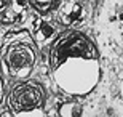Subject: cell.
<instances>
[{"label":"cell","mask_w":123,"mask_h":117,"mask_svg":"<svg viewBox=\"0 0 123 117\" xmlns=\"http://www.w3.org/2000/svg\"><path fill=\"white\" fill-rule=\"evenodd\" d=\"M58 18H59V21L64 24V26L77 24L78 21L83 18V8H82V5L77 3V2H67V3H64L62 8L59 10Z\"/></svg>","instance_id":"8992f818"},{"label":"cell","mask_w":123,"mask_h":117,"mask_svg":"<svg viewBox=\"0 0 123 117\" xmlns=\"http://www.w3.org/2000/svg\"><path fill=\"white\" fill-rule=\"evenodd\" d=\"M0 56L10 76L16 79H26L35 63L34 39L27 31L11 32L3 39Z\"/></svg>","instance_id":"7a4b0ae2"},{"label":"cell","mask_w":123,"mask_h":117,"mask_svg":"<svg viewBox=\"0 0 123 117\" xmlns=\"http://www.w3.org/2000/svg\"><path fill=\"white\" fill-rule=\"evenodd\" d=\"M120 18H122V19H123V13H122V14H120Z\"/></svg>","instance_id":"4fadbf2b"},{"label":"cell","mask_w":123,"mask_h":117,"mask_svg":"<svg viewBox=\"0 0 123 117\" xmlns=\"http://www.w3.org/2000/svg\"><path fill=\"white\" fill-rule=\"evenodd\" d=\"M42 101H43V90L40 85H37L34 82H24V83L16 85L10 91L8 96V104L13 114L40 108Z\"/></svg>","instance_id":"277c9868"},{"label":"cell","mask_w":123,"mask_h":117,"mask_svg":"<svg viewBox=\"0 0 123 117\" xmlns=\"http://www.w3.org/2000/svg\"><path fill=\"white\" fill-rule=\"evenodd\" d=\"M2 98H3V80L0 79V103H2Z\"/></svg>","instance_id":"7c38bea8"},{"label":"cell","mask_w":123,"mask_h":117,"mask_svg":"<svg viewBox=\"0 0 123 117\" xmlns=\"http://www.w3.org/2000/svg\"><path fill=\"white\" fill-rule=\"evenodd\" d=\"M59 116L61 117H78L80 108L77 103H62L59 106Z\"/></svg>","instance_id":"ba28073f"},{"label":"cell","mask_w":123,"mask_h":117,"mask_svg":"<svg viewBox=\"0 0 123 117\" xmlns=\"http://www.w3.org/2000/svg\"><path fill=\"white\" fill-rule=\"evenodd\" d=\"M72 58H96V47L80 32L69 31L61 34L51 47L50 61L53 69Z\"/></svg>","instance_id":"3957f363"},{"label":"cell","mask_w":123,"mask_h":117,"mask_svg":"<svg viewBox=\"0 0 123 117\" xmlns=\"http://www.w3.org/2000/svg\"><path fill=\"white\" fill-rule=\"evenodd\" d=\"M26 10H27L26 0H0V23H16L23 18Z\"/></svg>","instance_id":"5b68a950"},{"label":"cell","mask_w":123,"mask_h":117,"mask_svg":"<svg viewBox=\"0 0 123 117\" xmlns=\"http://www.w3.org/2000/svg\"><path fill=\"white\" fill-rule=\"evenodd\" d=\"M0 117H14V114H13V111H3L0 114Z\"/></svg>","instance_id":"8fae6325"},{"label":"cell","mask_w":123,"mask_h":117,"mask_svg":"<svg viewBox=\"0 0 123 117\" xmlns=\"http://www.w3.org/2000/svg\"><path fill=\"white\" fill-rule=\"evenodd\" d=\"M14 117H43V112H42L40 108L32 109V111H26V112H18L14 114Z\"/></svg>","instance_id":"30bf717a"},{"label":"cell","mask_w":123,"mask_h":117,"mask_svg":"<svg viewBox=\"0 0 123 117\" xmlns=\"http://www.w3.org/2000/svg\"><path fill=\"white\" fill-rule=\"evenodd\" d=\"M55 37V29L45 21H38L34 27V42H37L38 47H43L50 43Z\"/></svg>","instance_id":"52a82bcc"},{"label":"cell","mask_w":123,"mask_h":117,"mask_svg":"<svg viewBox=\"0 0 123 117\" xmlns=\"http://www.w3.org/2000/svg\"><path fill=\"white\" fill-rule=\"evenodd\" d=\"M53 71L56 83L70 95H86L99 79V64L96 58H72Z\"/></svg>","instance_id":"6da1fadb"},{"label":"cell","mask_w":123,"mask_h":117,"mask_svg":"<svg viewBox=\"0 0 123 117\" xmlns=\"http://www.w3.org/2000/svg\"><path fill=\"white\" fill-rule=\"evenodd\" d=\"M32 3V7L37 10V11H40V13H48L51 10L56 7L58 3V0H29Z\"/></svg>","instance_id":"9c48e42d"}]
</instances>
